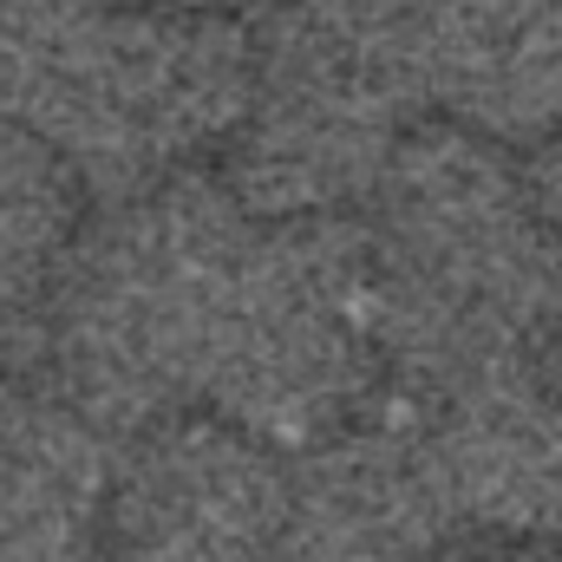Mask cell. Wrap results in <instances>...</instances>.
I'll list each match as a JSON object with an SVG mask.
<instances>
[{"label": "cell", "instance_id": "cell-7", "mask_svg": "<svg viewBox=\"0 0 562 562\" xmlns=\"http://www.w3.org/2000/svg\"><path fill=\"white\" fill-rule=\"evenodd\" d=\"M425 92L491 132L562 125V13L550 0H431L419 7Z\"/></svg>", "mask_w": 562, "mask_h": 562}, {"label": "cell", "instance_id": "cell-1", "mask_svg": "<svg viewBox=\"0 0 562 562\" xmlns=\"http://www.w3.org/2000/svg\"><path fill=\"white\" fill-rule=\"evenodd\" d=\"M249 256L243 223L210 190H164L112 223L59 294V380L86 425H138L203 386L223 294Z\"/></svg>", "mask_w": 562, "mask_h": 562}, {"label": "cell", "instance_id": "cell-6", "mask_svg": "<svg viewBox=\"0 0 562 562\" xmlns=\"http://www.w3.org/2000/svg\"><path fill=\"white\" fill-rule=\"evenodd\" d=\"M451 491L431 451L360 438L334 445L288 491L281 550L288 562H413L445 530Z\"/></svg>", "mask_w": 562, "mask_h": 562}, {"label": "cell", "instance_id": "cell-5", "mask_svg": "<svg viewBox=\"0 0 562 562\" xmlns=\"http://www.w3.org/2000/svg\"><path fill=\"white\" fill-rule=\"evenodd\" d=\"M431 464L451 491V510L517 537L562 530V406L504 367L451 380V413L431 438Z\"/></svg>", "mask_w": 562, "mask_h": 562}, {"label": "cell", "instance_id": "cell-4", "mask_svg": "<svg viewBox=\"0 0 562 562\" xmlns=\"http://www.w3.org/2000/svg\"><path fill=\"white\" fill-rule=\"evenodd\" d=\"M288 491L236 431H170L119 491L125 562H262L281 550Z\"/></svg>", "mask_w": 562, "mask_h": 562}, {"label": "cell", "instance_id": "cell-8", "mask_svg": "<svg viewBox=\"0 0 562 562\" xmlns=\"http://www.w3.org/2000/svg\"><path fill=\"white\" fill-rule=\"evenodd\" d=\"M386 157V119L334 99H301V92H269L249 150H243V190L256 210L294 216L340 203L380 177Z\"/></svg>", "mask_w": 562, "mask_h": 562}, {"label": "cell", "instance_id": "cell-2", "mask_svg": "<svg viewBox=\"0 0 562 562\" xmlns=\"http://www.w3.org/2000/svg\"><path fill=\"white\" fill-rule=\"evenodd\" d=\"M249 53L229 26L177 7L150 20H92L20 99V125L99 183H138L183 144L249 105Z\"/></svg>", "mask_w": 562, "mask_h": 562}, {"label": "cell", "instance_id": "cell-9", "mask_svg": "<svg viewBox=\"0 0 562 562\" xmlns=\"http://www.w3.org/2000/svg\"><path fill=\"white\" fill-rule=\"evenodd\" d=\"M99 13L105 0H0V112L7 119Z\"/></svg>", "mask_w": 562, "mask_h": 562}, {"label": "cell", "instance_id": "cell-3", "mask_svg": "<svg viewBox=\"0 0 562 562\" xmlns=\"http://www.w3.org/2000/svg\"><path fill=\"white\" fill-rule=\"evenodd\" d=\"M367 353V281L334 243H249L223 294L203 386L249 431H314Z\"/></svg>", "mask_w": 562, "mask_h": 562}]
</instances>
